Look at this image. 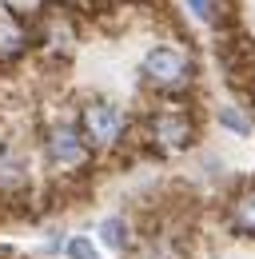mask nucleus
I'll list each match as a JSON object with an SVG mask.
<instances>
[{
    "label": "nucleus",
    "instance_id": "obj_1",
    "mask_svg": "<svg viewBox=\"0 0 255 259\" xmlns=\"http://www.w3.org/2000/svg\"><path fill=\"white\" fill-rule=\"evenodd\" d=\"M195 136H199L195 116H191L188 108H180V104H167V108L148 112L140 132L132 140L144 152H152V156H180V152H188L191 144H195Z\"/></svg>",
    "mask_w": 255,
    "mask_h": 259
},
{
    "label": "nucleus",
    "instance_id": "obj_2",
    "mask_svg": "<svg viewBox=\"0 0 255 259\" xmlns=\"http://www.w3.org/2000/svg\"><path fill=\"white\" fill-rule=\"evenodd\" d=\"M76 128L84 136V144L92 148V156L96 152H116L128 144V116L116 100H104V96L84 100L80 112H76Z\"/></svg>",
    "mask_w": 255,
    "mask_h": 259
},
{
    "label": "nucleus",
    "instance_id": "obj_3",
    "mask_svg": "<svg viewBox=\"0 0 255 259\" xmlns=\"http://www.w3.org/2000/svg\"><path fill=\"white\" fill-rule=\"evenodd\" d=\"M144 80L163 92V96H180V92H188L191 80H195V60H191L188 48H180V44H156L148 56H144Z\"/></svg>",
    "mask_w": 255,
    "mask_h": 259
},
{
    "label": "nucleus",
    "instance_id": "obj_4",
    "mask_svg": "<svg viewBox=\"0 0 255 259\" xmlns=\"http://www.w3.org/2000/svg\"><path fill=\"white\" fill-rule=\"evenodd\" d=\"M40 152L60 176H84L92 163V148L84 144V136L76 128V120H56L40 136Z\"/></svg>",
    "mask_w": 255,
    "mask_h": 259
},
{
    "label": "nucleus",
    "instance_id": "obj_5",
    "mask_svg": "<svg viewBox=\"0 0 255 259\" xmlns=\"http://www.w3.org/2000/svg\"><path fill=\"white\" fill-rule=\"evenodd\" d=\"M32 40H36V48L44 52V56H52V60H68L72 52H76V16L68 12V8H44V16L32 24Z\"/></svg>",
    "mask_w": 255,
    "mask_h": 259
},
{
    "label": "nucleus",
    "instance_id": "obj_6",
    "mask_svg": "<svg viewBox=\"0 0 255 259\" xmlns=\"http://www.w3.org/2000/svg\"><path fill=\"white\" fill-rule=\"evenodd\" d=\"M32 48H36V40H32V24L20 16V12L0 8V68L20 64Z\"/></svg>",
    "mask_w": 255,
    "mask_h": 259
},
{
    "label": "nucleus",
    "instance_id": "obj_7",
    "mask_svg": "<svg viewBox=\"0 0 255 259\" xmlns=\"http://www.w3.org/2000/svg\"><path fill=\"white\" fill-rule=\"evenodd\" d=\"M132 259H188V239L184 231L176 227H152V231H136V243H132Z\"/></svg>",
    "mask_w": 255,
    "mask_h": 259
},
{
    "label": "nucleus",
    "instance_id": "obj_8",
    "mask_svg": "<svg viewBox=\"0 0 255 259\" xmlns=\"http://www.w3.org/2000/svg\"><path fill=\"white\" fill-rule=\"evenodd\" d=\"M28 180H32V171H28L24 152L16 144L0 140V199H20L28 192Z\"/></svg>",
    "mask_w": 255,
    "mask_h": 259
},
{
    "label": "nucleus",
    "instance_id": "obj_9",
    "mask_svg": "<svg viewBox=\"0 0 255 259\" xmlns=\"http://www.w3.org/2000/svg\"><path fill=\"white\" fill-rule=\"evenodd\" d=\"M223 224L231 227V235L255 239V180H247L243 188H235L227 207H223Z\"/></svg>",
    "mask_w": 255,
    "mask_h": 259
},
{
    "label": "nucleus",
    "instance_id": "obj_10",
    "mask_svg": "<svg viewBox=\"0 0 255 259\" xmlns=\"http://www.w3.org/2000/svg\"><path fill=\"white\" fill-rule=\"evenodd\" d=\"M100 239H104L112 251H132V243H136V231L128 227L124 215H112V220H104V224H100Z\"/></svg>",
    "mask_w": 255,
    "mask_h": 259
},
{
    "label": "nucleus",
    "instance_id": "obj_11",
    "mask_svg": "<svg viewBox=\"0 0 255 259\" xmlns=\"http://www.w3.org/2000/svg\"><path fill=\"white\" fill-rule=\"evenodd\" d=\"M220 124H223V128H231V132H239V136H251V120H247L235 104H223V108H220Z\"/></svg>",
    "mask_w": 255,
    "mask_h": 259
},
{
    "label": "nucleus",
    "instance_id": "obj_12",
    "mask_svg": "<svg viewBox=\"0 0 255 259\" xmlns=\"http://www.w3.org/2000/svg\"><path fill=\"white\" fill-rule=\"evenodd\" d=\"M64 255H68V259H100V251L92 247V239L72 235V239H64Z\"/></svg>",
    "mask_w": 255,
    "mask_h": 259
},
{
    "label": "nucleus",
    "instance_id": "obj_13",
    "mask_svg": "<svg viewBox=\"0 0 255 259\" xmlns=\"http://www.w3.org/2000/svg\"><path fill=\"white\" fill-rule=\"evenodd\" d=\"M188 8L199 16V20H207V24H220V12H216V4H211V0H188Z\"/></svg>",
    "mask_w": 255,
    "mask_h": 259
}]
</instances>
